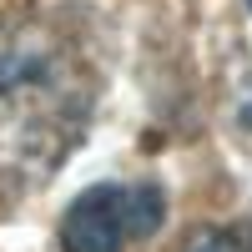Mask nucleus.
Here are the masks:
<instances>
[{
	"label": "nucleus",
	"instance_id": "f257e3e1",
	"mask_svg": "<svg viewBox=\"0 0 252 252\" xmlns=\"http://www.w3.org/2000/svg\"><path fill=\"white\" fill-rule=\"evenodd\" d=\"M86 111V61L71 35L46 20H0V166L46 177Z\"/></svg>",
	"mask_w": 252,
	"mask_h": 252
},
{
	"label": "nucleus",
	"instance_id": "f03ea898",
	"mask_svg": "<svg viewBox=\"0 0 252 252\" xmlns=\"http://www.w3.org/2000/svg\"><path fill=\"white\" fill-rule=\"evenodd\" d=\"M166 217V197L152 182H101L66 207L61 247L66 252H126L152 237Z\"/></svg>",
	"mask_w": 252,
	"mask_h": 252
},
{
	"label": "nucleus",
	"instance_id": "7ed1b4c3",
	"mask_svg": "<svg viewBox=\"0 0 252 252\" xmlns=\"http://www.w3.org/2000/svg\"><path fill=\"white\" fill-rule=\"evenodd\" d=\"M187 252H252V222H232V227H212L202 232Z\"/></svg>",
	"mask_w": 252,
	"mask_h": 252
},
{
	"label": "nucleus",
	"instance_id": "20e7f679",
	"mask_svg": "<svg viewBox=\"0 0 252 252\" xmlns=\"http://www.w3.org/2000/svg\"><path fill=\"white\" fill-rule=\"evenodd\" d=\"M247 5H252V0H247Z\"/></svg>",
	"mask_w": 252,
	"mask_h": 252
}]
</instances>
